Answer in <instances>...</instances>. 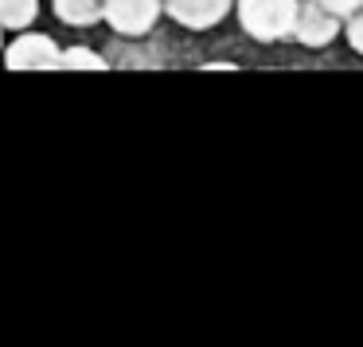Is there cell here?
<instances>
[{
	"instance_id": "9",
	"label": "cell",
	"mask_w": 363,
	"mask_h": 347,
	"mask_svg": "<svg viewBox=\"0 0 363 347\" xmlns=\"http://www.w3.org/2000/svg\"><path fill=\"white\" fill-rule=\"evenodd\" d=\"M347 35H352V43H355V51H363V12H359V16H355V20H352V32H347Z\"/></svg>"
},
{
	"instance_id": "3",
	"label": "cell",
	"mask_w": 363,
	"mask_h": 347,
	"mask_svg": "<svg viewBox=\"0 0 363 347\" xmlns=\"http://www.w3.org/2000/svg\"><path fill=\"white\" fill-rule=\"evenodd\" d=\"M59 43L51 35H40V32H28L4 51V63L12 71H59Z\"/></svg>"
},
{
	"instance_id": "8",
	"label": "cell",
	"mask_w": 363,
	"mask_h": 347,
	"mask_svg": "<svg viewBox=\"0 0 363 347\" xmlns=\"http://www.w3.org/2000/svg\"><path fill=\"white\" fill-rule=\"evenodd\" d=\"M59 71H106V59L90 47H67L59 51Z\"/></svg>"
},
{
	"instance_id": "4",
	"label": "cell",
	"mask_w": 363,
	"mask_h": 347,
	"mask_svg": "<svg viewBox=\"0 0 363 347\" xmlns=\"http://www.w3.org/2000/svg\"><path fill=\"white\" fill-rule=\"evenodd\" d=\"M160 4H164V12L176 20V24L196 28V32L215 28L230 12V0H160Z\"/></svg>"
},
{
	"instance_id": "5",
	"label": "cell",
	"mask_w": 363,
	"mask_h": 347,
	"mask_svg": "<svg viewBox=\"0 0 363 347\" xmlns=\"http://www.w3.org/2000/svg\"><path fill=\"white\" fill-rule=\"evenodd\" d=\"M297 35H301V43H328L332 35H336V12H328L324 4H305V8L297 12Z\"/></svg>"
},
{
	"instance_id": "1",
	"label": "cell",
	"mask_w": 363,
	"mask_h": 347,
	"mask_svg": "<svg viewBox=\"0 0 363 347\" xmlns=\"http://www.w3.org/2000/svg\"><path fill=\"white\" fill-rule=\"evenodd\" d=\"M238 16L254 40H277L297 24V0H238Z\"/></svg>"
},
{
	"instance_id": "7",
	"label": "cell",
	"mask_w": 363,
	"mask_h": 347,
	"mask_svg": "<svg viewBox=\"0 0 363 347\" xmlns=\"http://www.w3.org/2000/svg\"><path fill=\"white\" fill-rule=\"evenodd\" d=\"M40 16V0H0V28H28Z\"/></svg>"
},
{
	"instance_id": "6",
	"label": "cell",
	"mask_w": 363,
	"mask_h": 347,
	"mask_svg": "<svg viewBox=\"0 0 363 347\" xmlns=\"http://www.w3.org/2000/svg\"><path fill=\"white\" fill-rule=\"evenodd\" d=\"M55 16L71 28H90L102 20V0H51Z\"/></svg>"
},
{
	"instance_id": "2",
	"label": "cell",
	"mask_w": 363,
	"mask_h": 347,
	"mask_svg": "<svg viewBox=\"0 0 363 347\" xmlns=\"http://www.w3.org/2000/svg\"><path fill=\"white\" fill-rule=\"evenodd\" d=\"M160 16V0H102V20L118 35H145Z\"/></svg>"
}]
</instances>
